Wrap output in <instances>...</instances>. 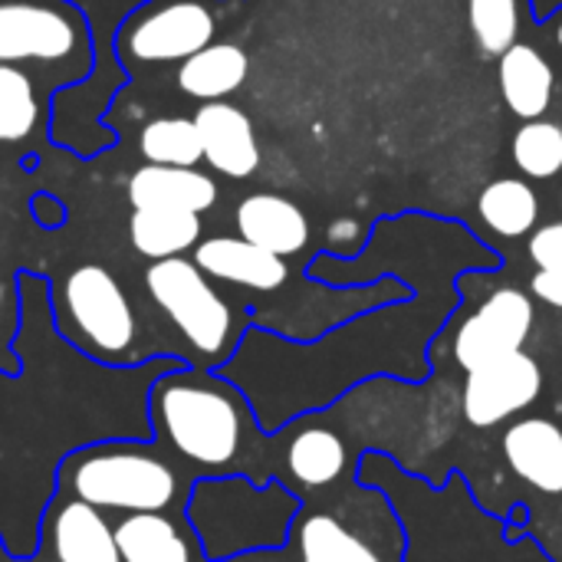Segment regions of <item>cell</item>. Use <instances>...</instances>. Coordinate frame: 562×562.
I'll list each match as a JSON object with an SVG mask.
<instances>
[{
	"label": "cell",
	"instance_id": "obj_20",
	"mask_svg": "<svg viewBox=\"0 0 562 562\" xmlns=\"http://www.w3.org/2000/svg\"><path fill=\"white\" fill-rule=\"evenodd\" d=\"M250 72V59L237 43H207L175 69V86L194 102H221L234 95Z\"/></svg>",
	"mask_w": 562,
	"mask_h": 562
},
{
	"label": "cell",
	"instance_id": "obj_2",
	"mask_svg": "<svg viewBox=\"0 0 562 562\" xmlns=\"http://www.w3.org/2000/svg\"><path fill=\"white\" fill-rule=\"evenodd\" d=\"M145 412L155 441L194 481L224 474H244L254 484L273 481V438L227 375L175 366L155 375Z\"/></svg>",
	"mask_w": 562,
	"mask_h": 562
},
{
	"label": "cell",
	"instance_id": "obj_14",
	"mask_svg": "<svg viewBox=\"0 0 562 562\" xmlns=\"http://www.w3.org/2000/svg\"><path fill=\"white\" fill-rule=\"evenodd\" d=\"M30 562H122L115 520L99 507L56 491L43 507Z\"/></svg>",
	"mask_w": 562,
	"mask_h": 562
},
{
	"label": "cell",
	"instance_id": "obj_1",
	"mask_svg": "<svg viewBox=\"0 0 562 562\" xmlns=\"http://www.w3.org/2000/svg\"><path fill=\"white\" fill-rule=\"evenodd\" d=\"M504 257L474 237L461 221L445 224L422 286L408 300L369 310L313 342H293L250 326L234 359L221 369L254 405L263 431L336 405L346 392L372 379L425 382L435 366L428 346L461 306L458 277L468 270L497 273Z\"/></svg>",
	"mask_w": 562,
	"mask_h": 562
},
{
	"label": "cell",
	"instance_id": "obj_29",
	"mask_svg": "<svg viewBox=\"0 0 562 562\" xmlns=\"http://www.w3.org/2000/svg\"><path fill=\"white\" fill-rule=\"evenodd\" d=\"M227 562H293V557L283 547V550H257V553H247V557H237V560Z\"/></svg>",
	"mask_w": 562,
	"mask_h": 562
},
{
	"label": "cell",
	"instance_id": "obj_27",
	"mask_svg": "<svg viewBox=\"0 0 562 562\" xmlns=\"http://www.w3.org/2000/svg\"><path fill=\"white\" fill-rule=\"evenodd\" d=\"M527 257L533 270L560 273L562 277V221L543 224L527 237Z\"/></svg>",
	"mask_w": 562,
	"mask_h": 562
},
{
	"label": "cell",
	"instance_id": "obj_8",
	"mask_svg": "<svg viewBox=\"0 0 562 562\" xmlns=\"http://www.w3.org/2000/svg\"><path fill=\"white\" fill-rule=\"evenodd\" d=\"M56 329L69 346L102 366H135L148 356L138 346V316L119 283L102 263H79L53 283Z\"/></svg>",
	"mask_w": 562,
	"mask_h": 562
},
{
	"label": "cell",
	"instance_id": "obj_4",
	"mask_svg": "<svg viewBox=\"0 0 562 562\" xmlns=\"http://www.w3.org/2000/svg\"><path fill=\"white\" fill-rule=\"evenodd\" d=\"M194 477L158 441H92L69 451L56 468V491L125 514H184Z\"/></svg>",
	"mask_w": 562,
	"mask_h": 562
},
{
	"label": "cell",
	"instance_id": "obj_28",
	"mask_svg": "<svg viewBox=\"0 0 562 562\" xmlns=\"http://www.w3.org/2000/svg\"><path fill=\"white\" fill-rule=\"evenodd\" d=\"M366 234H362V227L356 224V221H336L333 227H329V247H326V254H333V257H356V254H362V247H366Z\"/></svg>",
	"mask_w": 562,
	"mask_h": 562
},
{
	"label": "cell",
	"instance_id": "obj_9",
	"mask_svg": "<svg viewBox=\"0 0 562 562\" xmlns=\"http://www.w3.org/2000/svg\"><path fill=\"white\" fill-rule=\"evenodd\" d=\"M461 290V286H458ZM537 333V300L517 283L491 286L474 296L461 290V306L428 346V359L445 372H471L530 346Z\"/></svg>",
	"mask_w": 562,
	"mask_h": 562
},
{
	"label": "cell",
	"instance_id": "obj_23",
	"mask_svg": "<svg viewBox=\"0 0 562 562\" xmlns=\"http://www.w3.org/2000/svg\"><path fill=\"white\" fill-rule=\"evenodd\" d=\"M46 109L30 69L0 63V145H23L43 128Z\"/></svg>",
	"mask_w": 562,
	"mask_h": 562
},
{
	"label": "cell",
	"instance_id": "obj_3",
	"mask_svg": "<svg viewBox=\"0 0 562 562\" xmlns=\"http://www.w3.org/2000/svg\"><path fill=\"white\" fill-rule=\"evenodd\" d=\"M494 441L501 474L477 504L504 520L527 510L524 537L562 562V389H550L537 408L507 422Z\"/></svg>",
	"mask_w": 562,
	"mask_h": 562
},
{
	"label": "cell",
	"instance_id": "obj_5",
	"mask_svg": "<svg viewBox=\"0 0 562 562\" xmlns=\"http://www.w3.org/2000/svg\"><path fill=\"white\" fill-rule=\"evenodd\" d=\"M286 550L293 562H408V530L385 491L356 477L303 501Z\"/></svg>",
	"mask_w": 562,
	"mask_h": 562
},
{
	"label": "cell",
	"instance_id": "obj_11",
	"mask_svg": "<svg viewBox=\"0 0 562 562\" xmlns=\"http://www.w3.org/2000/svg\"><path fill=\"white\" fill-rule=\"evenodd\" d=\"M547 392H550V372H547L543 359L533 356L530 349H520V352H510L487 366H477L471 372H461V385L454 382L458 435L445 454V477L451 474L448 461L458 448H464L477 438H484V441L494 438L507 422L537 408L547 398Z\"/></svg>",
	"mask_w": 562,
	"mask_h": 562
},
{
	"label": "cell",
	"instance_id": "obj_26",
	"mask_svg": "<svg viewBox=\"0 0 562 562\" xmlns=\"http://www.w3.org/2000/svg\"><path fill=\"white\" fill-rule=\"evenodd\" d=\"M510 158L514 165L533 178V181H550L562 171V125L547 122V119H533L524 122L514 132L510 142Z\"/></svg>",
	"mask_w": 562,
	"mask_h": 562
},
{
	"label": "cell",
	"instance_id": "obj_30",
	"mask_svg": "<svg viewBox=\"0 0 562 562\" xmlns=\"http://www.w3.org/2000/svg\"><path fill=\"white\" fill-rule=\"evenodd\" d=\"M562 7V0H530V10H533V16L543 23L547 16H553L557 10Z\"/></svg>",
	"mask_w": 562,
	"mask_h": 562
},
{
	"label": "cell",
	"instance_id": "obj_16",
	"mask_svg": "<svg viewBox=\"0 0 562 562\" xmlns=\"http://www.w3.org/2000/svg\"><path fill=\"white\" fill-rule=\"evenodd\" d=\"M234 224L244 240H250L277 257H286V260L300 257L313 237L306 211L296 201L273 194V191L247 194L234 211Z\"/></svg>",
	"mask_w": 562,
	"mask_h": 562
},
{
	"label": "cell",
	"instance_id": "obj_12",
	"mask_svg": "<svg viewBox=\"0 0 562 562\" xmlns=\"http://www.w3.org/2000/svg\"><path fill=\"white\" fill-rule=\"evenodd\" d=\"M273 477L300 501H316L359 477L362 451L329 408L300 415L273 435Z\"/></svg>",
	"mask_w": 562,
	"mask_h": 562
},
{
	"label": "cell",
	"instance_id": "obj_19",
	"mask_svg": "<svg viewBox=\"0 0 562 562\" xmlns=\"http://www.w3.org/2000/svg\"><path fill=\"white\" fill-rule=\"evenodd\" d=\"M497 82L507 109L520 122L543 119L557 95V69L533 43H514L497 59Z\"/></svg>",
	"mask_w": 562,
	"mask_h": 562
},
{
	"label": "cell",
	"instance_id": "obj_32",
	"mask_svg": "<svg viewBox=\"0 0 562 562\" xmlns=\"http://www.w3.org/2000/svg\"><path fill=\"white\" fill-rule=\"evenodd\" d=\"M0 562H23L20 557H13L10 550H7V540H3V533H0ZM30 562V560H26Z\"/></svg>",
	"mask_w": 562,
	"mask_h": 562
},
{
	"label": "cell",
	"instance_id": "obj_6",
	"mask_svg": "<svg viewBox=\"0 0 562 562\" xmlns=\"http://www.w3.org/2000/svg\"><path fill=\"white\" fill-rule=\"evenodd\" d=\"M300 507L303 501L277 477L254 484L244 474H224L194 481L184 517L204 560L224 562L257 550H283Z\"/></svg>",
	"mask_w": 562,
	"mask_h": 562
},
{
	"label": "cell",
	"instance_id": "obj_33",
	"mask_svg": "<svg viewBox=\"0 0 562 562\" xmlns=\"http://www.w3.org/2000/svg\"><path fill=\"white\" fill-rule=\"evenodd\" d=\"M0 329H3V306H0Z\"/></svg>",
	"mask_w": 562,
	"mask_h": 562
},
{
	"label": "cell",
	"instance_id": "obj_31",
	"mask_svg": "<svg viewBox=\"0 0 562 562\" xmlns=\"http://www.w3.org/2000/svg\"><path fill=\"white\" fill-rule=\"evenodd\" d=\"M543 23L550 26V33H553V40H557V46L562 49V7L553 13V16H547Z\"/></svg>",
	"mask_w": 562,
	"mask_h": 562
},
{
	"label": "cell",
	"instance_id": "obj_15",
	"mask_svg": "<svg viewBox=\"0 0 562 562\" xmlns=\"http://www.w3.org/2000/svg\"><path fill=\"white\" fill-rule=\"evenodd\" d=\"M194 125L201 135L204 161L217 175L244 181L260 168V142H257L250 115L240 105H234L227 99L201 102L194 112Z\"/></svg>",
	"mask_w": 562,
	"mask_h": 562
},
{
	"label": "cell",
	"instance_id": "obj_25",
	"mask_svg": "<svg viewBox=\"0 0 562 562\" xmlns=\"http://www.w3.org/2000/svg\"><path fill=\"white\" fill-rule=\"evenodd\" d=\"M530 0H468V23L484 59H501L520 43Z\"/></svg>",
	"mask_w": 562,
	"mask_h": 562
},
{
	"label": "cell",
	"instance_id": "obj_10",
	"mask_svg": "<svg viewBox=\"0 0 562 562\" xmlns=\"http://www.w3.org/2000/svg\"><path fill=\"white\" fill-rule=\"evenodd\" d=\"M0 63L79 82L92 66L89 23L69 0H0Z\"/></svg>",
	"mask_w": 562,
	"mask_h": 562
},
{
	"label": "cell",
	"instance_id": "obj_24",
	"mask_svg": "<svg viewBox=\"0 0 562 562\" xmlns=\"http://www.w3.org/2000/svg\"><path fill=\"white\" fill-rule=\"evenodd\" d=\"M138 155L148 165H181V168H198L204 161L201 151V135L194 119L184 115H161L145 122L138 132Z\"/></svg>",
	"mask_w": 562,
	"mask_h": 562
},
{
	"label": "cell",
	"instance_id": "obj_7",
	"mask_svg": "<svg viewBox=\"0 0 562 562\" xmlns=\"http://www.w3.org/2000/svg\"><path fill=\"white\" fill-rule=\"evenodd\" d=\"M142 280L148 300L181 339V362L221 372L254 326L250 306L227 300L217 283L188 257L155 260L145 267Z\"/></svg>",
	"mask_w": 562,
	"mask_h": 562
},
{
	"label": "cell",
	"instance_id": "obj_13",
	"mask_svg": "<svg viewBox=\"0 0 562 562\" xmlns=\"http://www.w3.org/2000/svg\"><path fill=\"white\" fill-rule=\"evenodd\" d=\"M217 0H145L115 33V53L128 69L181 63L217 36Z\"/></svg>",
	"mask_w": 562,
	"mask_h": 562
},
{
	"label": "cell",
	"instance_id": "obj_22",
	"mask_svg": "<svg viewBox=\"0 0 562 562\" xmlns=\"http://www.w3.org/2000/svg\"><path fill=\"white\" fill-rule=\"evenodd\" d=\"M477 214L491 234L520 240L530 237L540 224V198L527 178H497L477 194Z\"/></svg>",
	"mask_w": 562,
	"mask_h": 562
},
{
	"label": "cell",
	"instance_id": "obj_18",
	"mask_svg": "<svg viewBox=\"0 0 562 562\" xmlns=\"http://www.w3.org/2000/svg\"><path fill=\"white\" fill-rule=\"evenodd\" d=\"M125 194L132 211L138 207H171L204 214L217 204V181L198 168L181 165H142L128 175Z\"/></svg>",
	"mask_w": 562,
	"mask_h": 562
},
{
	"label": "cell",
	"instance_id": "obj_21",
	"mask_svg": "<svg viewBox=\"0 0 562 562\" xmlns=\"http://www.w3.org/2000/svg\"><path fill=\"white\" fill-rule=\"evenodd\" d=\"M201 214L171 207H138L128 217V244L145 260L184 257L201 244Z\"/></svg>",
	"mask_w": 562,
	"mask_h": 562
},
{
	"label": "cell",
	"instance_id": "obj_17",
	"mask_svg": "<svg viewBox=\"0 0 562 562\" xmlns=\"http://www.w3.org/2000/svg\"><path fill=\"white\" fill-rule=\"evenodd\" d=\"M122 562H207L184 514H125L115 517Z\"/></svg>",
	"mask_w": 562,
	"mask_h": 562
}]
</instances>
